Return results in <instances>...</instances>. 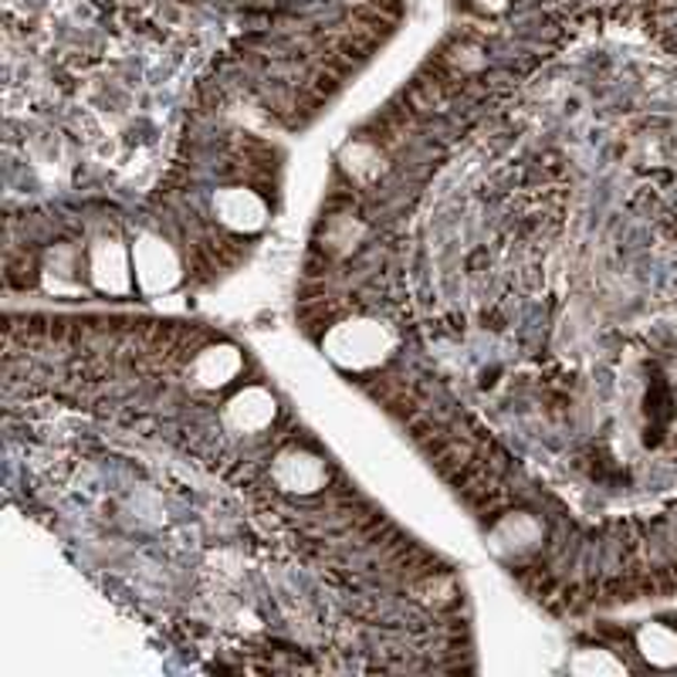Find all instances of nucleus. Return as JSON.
<instances>
[{
	"label": "nucleus",
	"instance_id": "423d86ee",
	"mask_svg": "<svg viewBox=\"0 0 677 677\" xmlns=\"http://www.w3.org/2000/svg\"><path fill=\"white\" fill-rule=\"evenodd\" d=\"M275 414H279V400L261 383H251V386L238 390L228 400V406H223V417H228V424L241 434L267 430L271 424H275Z\"/></svg>",
	"mask_w": 677,
	"mask_h": 677
},
{
	"label": "nucleus",
	"instance_id": "0eeeda50",
	"mask_svg": "<svg viewBox=\"0 0 677 677\" xmlns=\"http://www.w3.org/2000/svg\"><path fill=\"white\" fill-rule=\"evenodd\" d=\"M637 647L651 664H677V630L651 623L637 634Z\"/></svg>",
	"mask_w": 677,
	"mask_h": 677
},
{
	"label": "nucleus",
	"instance_id": "6e6552de",
	"mask_svg": "<svg viewBox=\"0 0 677 677\" xmlns=\"http://www.w3.org/2000/svg\"><path fill=\"white\" fill-rule=\"evenodd\" d=\"M509 8V0H478V11L484 14H502Z\"/></svg>",
	"mask_w": 677,
	"mask_h": 677
},
{
	"label": "nucleus",
	"instance_id": "f257e3e1",
	"mask_svg": "<svg viewBox=\"0 0 677 677\" xmlns=\"http://www.w3.org/2000/svg\"><path fill=\"white\" fill-rule=\"evenodd\" d=\"M271 481L282 494H308L323 491L329 481H332V471H329V461L323 455H315L308 447H298V444H288L282 447L275 461H271Z\"/></svg>",
	"mask_w": 677,
	"mask_h": 677
},
{
	"label": "nucleus",
	"instance_id": "20e7f679",
	"mask_svg": "<svg viewBox=\"0 0 677 677\" xmlns=\"http://www.w3.org/2000/svg\"><path fill=\"white\" fill-rule=\"evenodd\" d=\"M244 352L231 342H207L194 352V359L187 363L190 383L200 390H223L231 386L241 373H244Z\"/></svg>",
	"mask_w": 677,
	"mask_h": 677
},
{
	"label": "nucleus",
	"instance_id": "39448f33",
	"mask_svg": "<svg viewBox=\"0 0 677 677\" xmlns=\"http://www.w3.org/2000/svg\"><path fill=\"white\" fill-rule=\"evenodd\" d=\"M88 279L106 295H129L135 285V271L129 267V254L122 241L99 238L88 251Z\"/></svg>",
	"mask_w": 677,
	"mask_h": 677
},
{
	"label": "nucleus",
	"instance_id": "7ed1b4c3",
	"mask_svg": "<svg viewBox=\"0 0 677 677\" xmlns=\"http://www.w3.org/2000/svg\"><path fill=\"white\" fill-rule=\"evenodd\" d=\"M214 217L223 231L231 234H254L267 220V200L251 184H234L214 194Z\"/></svg>",
	"mask_w": 677,
	"mask_h": 677
},
{
	"label": "nucleus",
	"instance_id": "f03ea898",
	"mask_svg": "<svg viewBox=\"0 0 677 677\" xmlns=\"http://www.w3.org/2000/svg\"><path fill=\"white\" fill-rule=\"evenodd\" d=\"M132 271H135V285H140L146 295L170 292L179 285V279H184L179 254L160 234H143L132 244Z\"/></svg>",
	"mask_w": 677,
	"mask_h": 677
}]
</instances>
